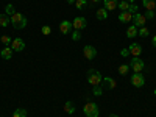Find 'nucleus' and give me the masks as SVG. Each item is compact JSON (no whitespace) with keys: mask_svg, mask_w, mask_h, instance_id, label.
I'll list each match as a JSON object with an SVG mask.
<instances>
[{"mask_svg":"<svg viewBox=\"0 0 156 117\" xmlns=\"http://www.w3.org/2000/svg\"><path fill=\"white\" fill-rule=\"evenodd\" d=\"M27 23H28V19L25 17L22 12H14V14L11 16V25L14 27V30H22L27 27Z\"/></svg>","mask_w":156,"mask_h":117,"instance_id":"f257e3e1","label":"nucleus"},{"mask_svg":"<svg viewBox=\"0 0 156 117\" xmlns=\"http://www.w3.org/2000/svg\"><path fill=\"white\" fill-rule=\"evenodd\" d=\"M87 81H89V84L90 86H100L101 84V81H103V76H101V73L98 72V70H95V69H89L87 70Z\"/></svg>","mask_w":156,"mask_h":117,"instance_id":"f03ea898","label":"nucleus"},{"mask_svg":"<svg viewBox=\"0 0 156 117\" xmlns=\"http://www.w3.org/2000/svg\"><path fill=\"white\" fill-rule=\"evenodd\" d=\"M83 112H84L86 117H98L100 109H98V105H97V103L87 101L86 105H84V108H83Z\"/></svg>","mask_w":156,"mask_h":117,"instance_id":"7ed1b4c3","label":"nucleus"},{"mask_svg":"<svg viewBox=\"0 0 156 117\" xmlns=\"http://www.w3.org/2000/svg\"><path fill=\"white\" fill-rule=\"evenodd\" d=\"M145 67V62L140 59V56H133V59L129 61V69H133V72H142Z\"/></svg>","mask_w":156,"mask_h":117,"instance_id":"20e7f679","label":"nucleus"},{"mask_svg":"<svg viewBox=\"0 0 156 117\" xmlns=\"http://www.w3.org/2000/svg\"><path fill=\"white\" fill-rule=\"evenodd\" d=\"M131 84L134 87H142L145 84V78H144V75H142V72H134L131 75Z\"/></svg>","mask_w":156,"mask_h":117,"instance_id":"39448f33","label":"nucleus"},{"mask_svg":"<svg viewBox=\"0 0 156 117\" xmlns=\"http://www.w3.org/2000/svg\"><path fill=\"white\" fill-rule=\"evenodd\" d=\"M72 27L75 28V30H84L86 27H87V20H86V17H75L73 20H72Z\"/></svg>","mask_w":156,"mask_h":117,"instance_id":"423d86ee","label":"nucleus"},{"mask_svg":"<svg viewBox=\"0 0 156 117\" xmlns=\"http://www.w3.org/2000/svg\"><path fill=\"white\" fill-rule=\"evenodd\" d=\"M133 25L134 27H137V28H140V27H145V23H147V17L144 16V14H140V12H136V14H133Z\"/></svg>","mask_w":156,"mask_h":117,"instance_id":"0eeeda50","label":"nucleus"},{"mask_svg":"<svg viewBox=\"0 0 156 117\" xmlns=\"http://www.w3.org/2000/svg\"><path fill=\"white\" fill-rule=\"evenodd\" d=\"M9 47L14 50V51H22L25 48V41H23V39H20V37H16V39H12V42H11Z\"/></svg>","mask_w":156,"mask_h":117,"instance_id":"6e6552de","label":"nucleus"},{"mask_svg":"<svg viewBox=\"0 0 156 117\" xmlns=\"http://www.w3.org/2000/svg\"><path fill=\"white\" fill-rule=\"evenodd\" d=\"M83 55H84L86 59H94V58L97 56V50H95V47H92V45H86V47L83 48Z\"/></svg>","mask_w":156,"mask_h":117,"instance_id":"1a4fd4ad","label":"nucleus"},{"mask_svg":"<svg viewBox=\"0 0 156 117\" xmlns=\"http://www.w3.org/2000/svg\"><path fill=\"white\" fill-rule=\"evenodd\" d=\"M128 51H129V55H133V56H140V53H142V47H140V44L133 42L131 45H128Z\"/></svg>","mask_w":156,"mask_h":117,"instance_id":"9d476101","label":"nucleus"},{"mask_svg":"<svg viewBox=\"0 0 156 117\" xmlns=\"http://www.w3.org/2000/svg\"><path fill=\"white\" fill-rule=\"evenodd\" d=\"M72 28H73V27H72V22H69V20H62V22L59 23V31H61L62 34H69Z\"/></svg>","mask_w":156,"mask_h":117,"instance_id":"9b49d317","label":"nucleus"},{"mask_svg":"<svg viewBox=\"0 0 156 117\" xmlns=\"http://www.w3.org/2000/svg\"><path fill=\"white\" fill-rule=\"evenodd\" d=\"M119 20L122 23H128V22H133V14L129 11H120L119 14Z\"/></svg>","mask_w":156,"mask_h":117,"instance_id":"f8f14e48","label":"nucleus"},{"mask_svg":"<svg viewBox=\"0 0 156 117\" xmlns=\"http://www.w3.org/2000/svg\"><path fill=\"white\" fill-rule=\"evenodd\" d=\"M119 5V0H103V8L106 11H112Z\"/></svg>","mask_w":156,"mask_h":117,"instance_id":"ddd939ff","label":"nucleus"},{"mask_svg":"<svg viewBox=\"0 0 156 117\" xmlns=\"http://www.w3.org/2000/svg\"><path fill=\"white\" fill-rule=\"evenodd\" d=\"M101 83L105 84L106 89H115V86H117L115 80H112L111 76H103V81H101Z\"/></svg>","mask_w":156,"mask_h":117,"instance_id":"4468645a","label":"nucleus"},{"mask_svg":"<svg viewBox=\"0 0 156 117\" xmlns=\"http://www.w3.org/2000/svg\"><path fill=\"white\" fill-rule=\"evenodd\" d=\"M12 53H14V50H12L11 47H3L2 51H0V56H2L3 59H11Z\"/></svg>","mask_w":156,"mask_h":117,"instance_id":"2eb2a0df","label":"nucleus"},{"mask_svg":"<svg viewBox=\"0 0 156 117\" xmlns=\"http://www.w3.org/2000/svg\"><path fill=\"white\" fill-rule=\"evenodd\" d=\"M95 16H97L98 20H106L108 19V11L105 8H98L97 12H95Z\"/></svg>","mask_w":156,"mask_h":117,"instance_id":"dca6fc26","label":"nucleus"},{"mask_svg":"<svg viewBox=\"0 0 156 117\" xmlns=\"http://www.w3.org/2000/svg\"><path fill=\"white\" fill-rule=\"evenodd\" d=\"M9 22H11V17H8L5 12H3V14H0V27H3V28L8 27Z\"/></svg>","mask_w":156,"mask_h":117,"instance_id":"f3484780","label":"nucleus"},{"mask_svg":"<svg viewBox=\"0 0 156 117\" xmlns=\"http://www.w3.org/2000/svg\"><path fill=\"white\" fill-rule=\"evenodd\" d=\"M75 6L78 9H86L89 6V0H75Z\"/></svg>","mask_w":156,"mask_h":117,"instance_id":"a211bd4d","label":"nucleus"},{"mask_svg":"<svg viewBox=\"0 0 156 117\" xmlns=\"http://www.w3.org/2000/svg\"><path fill=\"white\" fill-rule=\"evenodd\" d=\"M126 36H128V37H136V36H137V27H134V25H129L128 30H126Z\"/></svg>","mask_w":156,"mask_h":117,"instance_id":"6ab92c4d","label":"nucleus"},{"mask_svg":"<svg viewBox=\"0 0 156 117\" xmlns=\"http://www.w3.org/2000/svg\"><path fill=\"white\" fill-rule=\"evenodd\" d=\"M64 111H66L67 114H73L75 112V105L72 101H66V105H64Z\"/></svg>","mask_w":156,"mask_h":117,"instance_id":"aec40b11","label":"nucleus"},{"mask_svg":"<svg viewBox=\"0 0 156 117\" xmlns=\"http://www.w3.org/2000/svg\"><path fill=\"white\" fill-rule=\"evenodd\" d=\"M142 5L145 6V9H154L156 2H154V0H142Z\"/></svg>","mask_w":156,"mask_h":117,"instance_id":"412c9836","label":"nucleus"},{"mask_svg":"<svg viewBox=\"0 0 156 117\" xmlns=\"http://www.w3.org/2000/svg\"><path fill=\"white\" fill-rule=\"evenodd\" d=\"M14 12H16V8H14V5H12V3H8L5 6V14L6 16H12Z\"/></svg>","mask_w":156,"mask_h":117,"instance_id":"4be33fe9","label":"nucleus"},{"mask_svg":"<svg viewBox=\"0 0 156 117\" xmlns=\"http://www.w3.org/2000/svg\"><path fill=\"white\" fill-rule=\"evenodd\" d=\"M0 41H2V44H3L5 47H9L11 42H12V39H11L8 34H3V36H0Z\"/></svg>","mask_w":156,"mask_h":117,"instance_id":"5701e85b","label":"nucleus"},{"mask_svg":"<svg viewBox=\"0 0 156 117\" xmlns=\"http://www.w3.org/2000/svg\"><path fill=\"white\" fill-rule=\"evenodd\" d=\"M148 34H150V31H148L147 27H140V28H137V36H140V37H147Z\"/></svg>","mask_w":156,"mask_h":117,"instance_id":"b1692460","label":"nucleus"},{"mask_svg":"<svg viewBox=\"0 0 156 117\" xmlns=\"http://www.w3.org/2000/svg\"><path fill=\"white\" fill-rule=\"evenodd\" d=\"M129 5H131V3H128L126 0H122V2H119L117 8H119L120 11H128V9H129Z\"/></svg>","mask_w":156,"mask_h":117,"instance_id":"393cba45","label":"nucleus"},{"mask_svg":"<svg viewBox=\"0 0 156 117\" xmlns=\"http://www.w3.org/2000/svg\"><path fill=\"white\" fill-rule=\"evenodd\" d=\"M12 117H27V111L22 109V108H19V109H16V111H14Z\"/></svg>","mask_w":156,"mask_h":117,"instance_id":"a878e982","label":"nucleus"},{"mask_svg":"<svg viewBox=\"0 0 156 117\" xmlns=\"http://www.w3.org/2000/svg\"><path fill=\"white\" fill-rule=\"evenodd\" d=\"M128 70H129V64H122V66L119 67V73L120 75H126Z\"/></svg>","mask_w":156,"mask_h":117,"instance_id":"bb28decb","label":"nucleus"},{"mask_svg":"<svg viewBox=\"0 0 156 117\" xmlns=\"http://www.w3.org/2000/svg\"><path fill=\"white\" fill-rule=\"evenodd\" d=\"M72 39H73V41H80V39H81V33L78 31V30H75L72 33Z\"/></svg>","mask_w":156,"mask_h":117,"instance_id":"cd10ccee","label":"nucleus"},{"mask_svg":"<svg viewBox=\"0 0 156 117\" xmlns=\"http://www.w3.org/2000/svg\"><path fill=\"white\" fill-rule=\"evenodd\" d=\"M137 9H139V8H137V5H136V3H131V5H129V9H128V11L131 12V14H136Z\"/></svg>","mask_w":156,"mask_h":117,"instance_id":"c85d7f7f","label":"nucleus"},{"mask_svg":"<svg viewBox=\"0 0 156 117\" xmlns=\"http://www.w3.org/2000/svg\"><path fill=\"white\" fill-rule=\"evenodd\" d=\"M92 92H94V95H101V94H103V89H101L100 86H94Z\"/></svg>","mask_w":156,"mask_h":117,"instance_id":"c756f323","label":"nucleus"},{"mask_svg":"<svg viewBox=\"0 0 156 117\" xmlns=\"http://www.w3.org/2000/svg\"><path fill=\"white\" fill-rule=\"evenodd\" d=\"M144 16H145L147 19H153V16H154V9H147Z\"/></svg>","mask_w":156,"mask_h":117,"instance_id":"7c9ffc66","label":"nucleus"},{"mask_svg":"<svg viewBox=\"0 0 156 117\" xmlns=\"http://www.w3.org/2000/svg\"><path fill=\"white\" fill-rule=\"evenodd\" d=\"M51 33V28L48 27V25H44V27H42V34H45V36H48Z\"/></svg>","mask_w":156,"mask_h":117,"instance_id":"2f4dec72","label":"nucleus"},{"mask_svg":"<svg viewBox=\"0 0 156 117\" xmlns=\"http://www.w3.org/2000/svg\"><path fill=\"white\" fill-rule=\"evenodd\" d=\"M120 55H122V56H128V55H129V51H128V48H123V50L120 51Z\"/></svg>","mask_w":156,"mask_h":117,"instance_id":"473e14b6","label":"nucleus"},{"mask_svg":"<svg viewBox=\"0 0 156 117\" xmlns=\"http://www.w3.org/2000/svg\"><path fill=\"white\" fill-rule=\"evenodd\" d=\"M151 44H153V47H156V34H154L153 39H151Z\"/></svg>","mask_w":156,"mask_h":117,"instance_id":"72a5a7b5","label":"nucleus"},{"mask_svg":"<svg viewBox=\"0 0 156 117\" xmlns=\"http://www.w3.org/2000/svg\"><path fill=\"white\" fill-rule=\"evenodd\" d=\"M90 3H100V2H103V0H89Z\"/></svg>","mask_w":156,"mask_h":117,"instance_id":"f704fd0d","label":"nucleus"},{"mask_svg":"<svg viewBox=\"0 0 156 117\" xmlns=\"http://www.w3.org/2000/svg\"><path fill=\"white\" fill-rule=\"evenodd\" d=\"M67 3H69V5H72V3H75V0H67Z\"/></svg>","mask_w":156,"mask_h":117,"instance_id":"c9c22d12","label":"nucleus"},{"mask_svg":"<svg viewBox=\"0 0 156 117\" xmlns=\"http://www.w3.org/2000/svg\"><path fill=\"white\" fill-rule=\"evenodd\" d=\"M126 2H128V3H134V2H136V0H126Z\"/></svg>","mask_w":156,"mask_h":117,"instance_id":"e433bc0d","label":"nucleus"},{"mask_svg":"<svg viewBox=\"0 0 156 117\" xmlns=\"http://www.w3.org/2000/svg\"><path fill=\"white\" fill-rule=\"evenodd\" d=\"M109 117H119V115H117V114H111Z\"/></svg>","mask_w":156,"mask_h":117,"instance_id":"4c0bfd02","label":"nucleus"},{"mask_svg":"<svg viewBox=\"0 0 156 117\" xmlns=\"http://www.w3.org/2000/svg\"><path fill=\"white\" fill-rule=\"evenodd\" d=\"M154 95H156V90H154Z\"/></svg>","mask_w":156,"mask_h":117,"instance_id":"58836bf2","label":"nucleus"},{"mask_svg":"<svg viewBox=\"0 0 156 117\" xmlns=\"http://www.w3.org/2000/svg\"><path fill=\"white\" fill-rule=\"evenodd\" d=\"M154 11H156V6H154Z\"/></svg>","mask_w":156,"mask_h":117,"instance_id":"ea45409f","label":"nucleus"}]
</instances>
